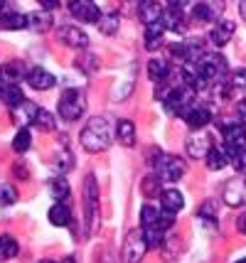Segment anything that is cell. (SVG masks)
<instances>
[{
    "instance_id": "cell-1",
    "label": "cell",
    "mask_w": 246,
    "mask_h": 263,
    "mask_svg": "<svg viewBox=\"0 0 246 263\" xmlns=\"http://www.w3.org/2000/svg\"><path fill=\"white\" fill-rule=\"evenodd\" d=\"M111 136H113V128L108 123V118L94 116V118L84 126L79 140H82L84 150H89V153H101V150H106L111 145Z\"/></svg>"
},
{
    "instance_id": "cell-2",
    "label": "cell",
    "mask_w": 246,
    "mask_h": 263,
    "mask_svg": "<svg viewBox=\"0 0 246 263\" xmlns=\"http://www.w3.org/2000/svg\"><path fill=\"white\" fill-rule=\"evenodd\" d=\"M195 64V71H197L199 77V86H210V84H217V81L222 79L224 74H226V59L222 54H202L197 62H192Z\"/></svg>"
},
{
    "instance_id": "cell-3",
    "label": "cell",
    "mask_w": 246,
    "mask_h": 263,
    "mask_svg": "<svg viewBox=\"0 0 246 263\" xmlns=\"http://www.w3.org/2000/svg\"><path fill=\"white\" fill-rule=\"evenodd\" d=\"M59 116L64 118V121H79L84 114V108H86V99H84V93L79 89H67V91L59 96Z\"/></svg>"
},
{
    "instance_id": "cell-4",
    "label": "cell",
    "mask_w": 246,
    "mask_h": 263,
    "mask_svg": "<svg viewBox=\"0 0 246 263\" xmlns=\"http://www.w3.org/2000/svg\"><path fill=\"white\" fill-rule=\"evenodd\" d=\"M195 103V89L192 86H173L170 93L165 96V108H167V114L173 116H185L190 106Z\"/></svg>"
},
{
    "instance_id": "cell-5",
    "label": "cell",
    "mask_w": 246,
    "mask_h": 263,
    "mask_svg": "<svg viewBox=\"0 0 246 263\" xmlns=\"http://www.w3.org/2000/svg\"><path fill=\"white\" fill-rule=\"evenodd\" d=\"M155 170L163 182H177L185 175V162L177 155H160V160L155 162Z\"/></svg>"
},
{
    "instance_id": "cell-6",
    "label": "cell",
    "mask_w": 246,
    "mask_h": 263,
    "mask_svg": "<svg viewBox=\"0 0 246 263\" xmlns=\"http://www.w3.org/2000/svg\"><path fill=\"white\" fill-rule=\"evenodd\" d=\"M96 209H99V187H96L94 175H89L84 180V212H86V221H89V229H94L96 224Z\"/></svg>"
},
{
    "instance_id": "cell-7",
    "label": "cell",
    "mask_w": 246,
    "mask_h": 263,
    "mask_svg": "<svg viewBox=\"0 0 246 263\" xmlns=\"http://www.w3.org/2000/svg\"><path fill=\"white\" fill-rule=\"evenodd\" d=\"M222 136H224V150H226V155H234L236 150H241L246 145V128L239 126V123L222 126Z\"/></svg>"
},
{
    "instance_id": "cell-8",
    "label": "cell",
    "mask_w": 246,
    "mask_h": 263,
    "mask_svg": "<svg viewBox=\"0 0 246 263\" xmlns=\"http://www.w3.org/2000/svg\"><path fill=\"white\" fill-rule=\"evenodd\" d=\"M145 251H148V243L143 239V231L126 236V243H123V261L126 263H141Z\"/></svg>"
},
{
    "instance_id": "cell-9",
    "label": "cell",
    "mask_w": 246,
    "mask_h": 263,
    "mask_svg": "<svg viewBox=\"0 0 246 263\" xmlns=\"http://www.w3.org/2000/svg\"><path fill=\"white\" fill-rule=\"evenodd\" d=\"M69 12L77 20H82V23H99V17H101V12H99L94 0H71Z\"/></svg>"
},
{
    "instance_id": "cell-10",
    "label": "cell",
    "mask_w": 246,
    "mask_h": 263,
    "mask_svg": "<svg viewBox=\"0 0 246 263\" xmlns=\"http://www.w3.org/2000/svg\"><path fill=\"white\" fill-rule=\"evenodd\" d=\"M222 15V0H199L192 8V17L199 23H214Z\"/></svg>"
},
{
    "instance_id": "cell-11",
    "label": "cell",
    "mask_w": 246,
    "mask_h": 263,
    "mask_svg": "<svg viewBox=\"0 0 246 263\" xmlns=\"http://www.w3.org/2000/svg\"><path fill=\"white\" fill-rule=\"evenodd\" d=\"M182 118H185V123H187L192 130H202V128L212 121V111L207 108V106H197V103H192L187 111H185Z\"/></svg>"
},
{
    "instance_id": "cell-12",
    "label": "cell",
    "mask_w": 246,
    "mask_h": 263,
    "mask_svg": "<svg viewBox=\"0 0 246 263\" xmlns=\"http://www.w3.org/2000/svg\"><path fill=\"white\" fill-rule=\"evenodd\" d=\"M25 79H27V84H30L32 89H37V91H47V89H52V86L57 84L54 74H49L47 69H42V67H32L27 71Z\"/></svg>"
},
{
    "instance_id": "cell-13",
    "label": "cell",
    "mask_w": 246,
    "mask_h": 263,
    "mask_svg": "<svg viewBox=\"0 0 246 263\" xmlns=\"http://www.w3.org/2000/svg\"><path fill=\"white\" fill-rule=\"evenodd\" d=\"M212 138L204 133V130H197L187 138V153L192 158H207V153L212 150Z\"/></svg>"
},
{
    "instance_id": "cell-14",
    "label": "cell",
    "mask_w": 246,
    "mask_h": 263,
    "mask_svg": "<svg viewBox=\"0 0 246 263\" xmlns=\"http://www.w3.org/2000/svg\"><path fill=\"white\" fill-rule=\"evenodd\" d=\"M224 202L229 206H244L246 204V182L244 180H229L224 187Z\"/></svg>"
},
{
    "instance_id": "cell-15",
    "label": "cell",
    "mask_w": 246,
    "mask_h": 263,
    "mask_svg": "<svg viewBox=\"0 0 246 263\" xmlns=\"http://www.w3.org/2000/svg\"><path fill=\"white\" fill-rule=\"evenodd\" d=\"M59 37H62V42L71 49H84V47L89 45V37L79 30V27H74V25H64L62 30H59Z\"/></svg>"
},
{
    "instance_id": "cell-16",
    "label": "cell",
    "mask_w": 246,
    "mask_h": 263,
    "mask_svg": "<svg viewBox=\"0 0 246 263\" xmlns=\"http://www.w3.org/2000/svg\"><path fill=\"white\" fill-rule=\"evenodd\" d=\"M163 5L158 0H143L138 5V17H141L145 25H153V23H160L163 20Z\"/></svg>"
},
{
    "instance_id": "cell-17",
    "label": "cell",
    "mask_w": 246,
    "mask_h": 263,
    "mask_svg": "<svg viewBox=\"0 0 246 263\" xmlns=\"http://www.w3.org/2000/svg\"><path fill=\"white\" fill-rule=\"evenodd\" d=\"M234 30H236V25L232 23V20H222V23H217L214 27H212V34H210L212 45L224 47L232 37H234Z\"/></svg>"
},
{
    "instance_id": "cell-18",
    "label": "cell",
    "mask_w": 246,
    "mask_h": 263,
    "mask_svg": "<svg viewBox=\"0 0 246 263\" xmlns=\"http://www.w3.org/2000/svg\"><path fill=\"white\" fill-rule=\"evenodd\" d=\"M37 103H30V101H23L20 106H15L12 108V121H17L23 128L27 126H32L35 123V116H37Z\"/></svg>"
},
{
    "instance_id": "cell-19",
    "label": "cell",
    "mask_w": 246,
    "mask_h": 263,
    "mask_svg": "<svg viewBox=\"0 0 246 263\" xmlns=\"http://www.w3.org/2000/svg\"><path fill=\"white\" fill-rule=\"evenodd\" d=\"M27 27L30 30H37V32H47L52 27V10H35L27 15Z\"/></svg>"
},
{
    "instance_id": "cell-20",
    "label": "cell",
    "mask_w": 246,
    "mask_h": 263,
    "mask_svg": "<svg viewBox=\"0 0 246 263\" xmlns=\"http://www.w3.org/2000/svg\"><path fill=\"white\" fill-rule=\"evenodd\" d=\"M0 25L5 30H25L27 27V15L20 10H3L0 12Z\"/></svg>"
},
{
    "instance_id": "cell-21",
    "label": "cell",
    "mask_w": 246,
    "mask_h": 263,
    "mask_svg": "<svg viewBox=\"0 0 246 263\" xmlns=\"http://www.w3.org/2000/svg\"><path fill=\"white\" fill-rule=\"evenodd\" d=\"M160 204H163L165 212H173V214H177L182 206H185V199H182V195L177 192V190H163L160 192Z\"/></svg>"
},
{
    "instance_id": "cell-22",
    "label": "cell",
    "mask_w": 246,
    "mask_h": 263,
    "mask_svg": "<svg viewBox=\"0 0 246 263\" xmlns=\"http://www.w3.org/2000/svg\"><path fill=\"white\" fill-rule=\"evenodd\" d=\"M27 77V71H25V64L23 62H8L5 67H3V81L5 84H17L20 79Z\"/></svg>"
},
{
    "instance_id": "cell-23",
    "label": "cell",
    "mask_w": 246,
    "mask_h": 263,
    "mask_svg": "<svg viewBox=\"0 0 246 263\" xmlns=\"http://www.w3.org/2000/svg\"><path fill=\"white\" fill-rule=\"evenodd\" d=\"M49 221L57 227V229H62V227H69V221H71V212H69V206L67 204H54L52 209H49Z\"/></svg>"
},
{
    "instance_id": "cell-24",
    "label": "cell",
    "mask_w": 246,
    "mask_h": 263,
    "mask_svg": "<svg viewBox=\"0 0 246 263\" xmlns=\"http://www.w3.org/2000/svg\"><path fill=\"white\" fill-rule=\"evenodd\" d=\"M163 34H165V25L163 23H153L145 27V47L148 49H158L160 42H163Z\"/></svg>"
},
{
    "instance_id": "cell-25",
    "label": "cell",
    "mask_w": 246,
    "mask_h": 263,
    "mask_svg": "<svg viewBox=\"0 0 246 263\" xmlns=\"http://www.w3.org/2000/svg\"><path fill=\"white\" fill-rule=\"evenodd\" d=\"M160 23L165 25V30H175V32H182V30H185L182 10H177V8H170L167 12H163V20H160Z\"/></svg>"
},
{
    "instance_id": "cell-26",
    "label": "cell",
    "mask_w": 246,
    "mask_h": 263,
    "mask_svg": "<svg viewBox=\"0 0 246 263\" xmlns=\"http://www.w3.org/2000/svg\"><path fill=\"white\" fill-rule=\"evenodd\" d=\"M148 74H150V79H155V81H165L170 77V64H167L165 59L155 57L148 62Z\"/></svg>"
},
{
    "instance_id": "cell-27",
    "label": "cell",
    "mask_w": 246,
    "mask_h": 263,
    "mask_svg": "<svg viewBox=\"0 0 246 263\" xmlns=\"http://www.w3.org/2000/svg\"><path fill=\"white\" fill-rule=\"evenodd\" d=\"M116 136H118V140H121V145L130 148V145L136 143V126H133L130 121H118Z\"/></svg>"
},
{
    "instance_id": "cell-28",
    "label": "cell",
    "mask_w": 246,
    "mask_h": 263,
    "mask_svg": "<svg viewBox=\"0 0 246 263\" xmlns=\"http://www.w3.org/2000/svg\"><path fill=\"white\" fill-rule=\"evenodd\" d=\"M17 251H20V246H17L15 236H10V234H3V236H0V261L15 258V256H17Z\"/></svg>"
},
{
    "instance_id": "cell-29",
    "label": "cell",
    "mask_w": 246,
    "mask_h": 263,
    "mask_svg": "<svg viewBox=\"0 0 246 263\" xmlns=\"http://www.w3.org/2000/svg\"><path fill=\"white\" fill-rule=\"evenodd\" d=\"M0 99L8 103L10 108H15V106H20V103L25 101V93L17 84H5V89H3V96H0Z\"/></svg>"
},
{
    "instance_id": "cell-30",
    "label": "cell",
    "mask_w": 246,
    "mask_h": 263,
    "mask_svg": "<svg viewBox=\"0 0 246 263\" xmlns=\"http://www.w3.org/2000/svg\"><path fill=\"white\" fill-rule=\"evenodd\" d=\"M143 231V239L148 243V249H160L165 241V231L158 229V227H141Z\"/></svg>"
},
{
    "instance_id": "cell-31",
    "label": "cell",
    "mask_w": 246,
    "mask_h": 263,
    "mask_svg": "<svg viewBox=\"0 0 246 263\" xmlns=\"http://www.w3.org/2000/svg\"><path fill=\"white\" fill-rule=\"evenodd\" d=\"M226 160H229L226 150L212 145V150L207 153V167H210V170H222L224 165H226Z\"/></svg>"
},
{
    "instance_id": "cell-32",
    "label": "cell",
    "mask_w": 246,
    "mask_h": 263,
    "mask_svg": "<svg viewBox=\"0 0 246 263\" xmlns=\"http://www.w3.org/2000/svg\"><path fill=\"white\" fill-rule=\"evenodd\" d=\"M30 143H32V136H30L27 128H20V130L15 133V138H12V148H15V153H27Z\"/></svg>"
},
{
    "instance_id": "cell-33",
    "label": "cell",
    "mask_w": 246,
    "mask_h": 263,
    "mask_svg": "<svg viewBox=\"0 0 246 263\" xmlns=\"http://www.w3.org/2000/svg\"><path fill=\"white\" fill-rule=\"evenodd\" d=\"M158 217H160V209H155L153 204H143V209H141V227H155Z\"/></svg>"
},
{
    "instance_id": "cell-34",
    "label": "cell",
    "mask_w": 246,
    "mask_h": 263,
    "mask_svg": "<svg viewBox=\"0 0 246 263\" xmlns=\"http://www.w3.org/2000/svg\"><path fill=\"white\" fill-rule=\"evenodd\" d=\"M49 192L54 199H67L69 197V184L64 177H57V180H52V187H49Z\"/></svg>"
},
{
    "instance_id": "cell-35",
    "label": "cell",
    "mask_w": 246,
    "mask_h": 263,
    "mask_svg": "<svg viewBox=\"0 0 246 263\" xmlns=\"http://www.w3.org/2000/svg\"><path fill=\"white\" fill-rule=\"evenodd\" d=\"M99 30L104 34H113L118 30V17L111 15V12H108V15H101V17H99Z\"/></svg>"
},
{
    "instance_id": "cell-36",
    "label": "cell",
    "mask_w": 246,
    "mask_h": 263,
    "mask_svg": "<svg viewBox=\"0 0 246 263\" xmlns=\"http://www.w3.org/2000/svg\"><path fill=\"white\" fill-rule=\"evenodd\" d=\"M35 126L40 130H52L54 128V116L49 114V111H45V108H40L35 116Z\"/></svg>"
},
{
    "instance_id": "cell-37",
    "label": "cell",
    "mask_w": 246,
    "mask_h": 263,
    "mask_svg": "<svg viewBox=\"0 0 246 263\" xmlns=\"http://www.w3.org/2000/svg\"><path fill=\"white\" fill-rule=\"evenodd\" d=\"M54 165H57V170L59 172H67L74 165V155H71L69 150H62L57 158H54Z\"/></svg>"
},
{
    "instance_id": "cell-38",
    "label": "cell",
    "mask_w": 246,
    "mask_h": 263,
    "mask_svg": "<svg viewBox=\"0 0 246 263\" xmlns=\"http://www.w3.org/2000/svg\"><path fill=\"white\" fill-rule=\"evenodd\" d=\"M15 199H17V192L12 187H8V184H0V206L15 204Z\"/></svg>"
},
{
    "instance_id": "cell-39",
    "label": "cell",
    "mask_w": 246,
    "mask_h": 263,
    "mask_svg": "<svg viewBox=\"0 0 246 263\" xmlns=\"http://www.w3.org/2000/svg\"><path fill=\"white\" fill-rule=\"evenodd\" d=\"M143 192L148 197L160 195V192H163V190H160V177H145V180H143Z\"/></svg>"
},
{
    "instance_id": "cell-40",
    "label": "cell",
    "mask_w": 246,
    "mask_h": 263,
    "mask_svg": "<svg viewBox=\"0 0 246 263\" xmlns=\"http://www.w3.org/2000/svg\"><path fill=\"white\" fill-rule=\"evenodd\" d=\"M232 165H234V170L239 175H246V148L236 150L234 155H232Z\"/></svg>"
},
{
    "instance_id": "cell-41",
    "label": "cell",
    "mask_w": 246,
    "mask_h": 263,
    "mask_svg": "<svg viewBox=\"0 0 246 263\" xmlns=\"http://www.w3.org/2000/svg\"><path fill=\"white\" fill-rule=\"evenodd\" d=\"M236 116H239V123H246V99L236 103Z\"/></svg>"
},
{
    "instance_id": "cell-42",
    "label": "cell",
    "mask_w": 246,
    "mask_h": 263,
    "mask_svg": "<svg viewBox=\"0 0 246 263\" xmlns=\"http://www.w3.org/2000/svg\"><path fill=\"white\" fill-rule=\"evenodd\" d=\"M37 3H40V5L45 8V10H57V8H59V3H62V0H37Z\"/></svg>"
},
{
    "instance_id": "cell-43",
    "label": "cell",
    "mask_w": 246,
    "mask_h": 263,
    "mask_svg": "<svg viewBox=\"0 0 246 263\" xmlns=\"http://www.w3.org/2000/svg\"><path fill=\"white\" fill-rule=\"evenodd\" d=\"M170 3V8H177V10H182V8H187L192 0H167Z\"/></svg>"
},
{
    "instance_id": "cell-44",
    "label": "cell",
    "mask_w": 246,
    "mask_h": 263,
    "mask_svg": "<svg viewBox=\"0 0 246 263\" xmlns=\"http://www.w3.org/2000/svg\"><path fill=\"white\" fill-rule=\"evenodd\" d=\"M236 227H239V231H241V234L246 236V214H241V217H239V221H236Z\"/></svg>"
},
{
    "instance_id": "cell-45",
    "label": "cell",
    "mask_w": 246,
    "mask_h": 263,
    "mask_svg": "<svg viewBox=\"0 0 246 263\" xmlns=\"http://www.w3.org/2000/svg\"><path fill=\"white\" fill-rule=\"evenodd\" d=\"M239 10H241V17H244V20H246V0H244V3H241V8H239Z\"/></svg>"
},
{
    "instance_id": "cell-46",
    "label": "cell",
    "mask_w": 246,
    "mask_h": 263,
    "mask_svg": "<svg viewBox=\"0 0 246 263\" xmlns=\"http://www.w3.org/2000/svg\"><path fill=\"white\" fill-rule=\"evenodd\" d=\"M5 10V0H0V12Z\"/></svg>"
},
{
    "instance_id": "cell-47",
    "label": "cell",
    "mask_w": 246,
    "mask_h": 263,
    "mask_svg": "<svg viewBox=\"0 0 246 263\" xmlns=\"http://www.w3.org/2000/svg\"><path fill=\"white\" fill-rule=\"evenodd\" d=\"M62 263H77V261H74V258H64V261H62Z\"/></svg>"
},
{
    "instance_id": "cell-48",
    "label": "cell",
    "mask_w": 246,
    "mask_h": 263,
    "mask_svg": "<svg viewBox=\"0 0 246 263\" xmlns=\"http://www.w3.org/2000/svg\"><path fill=\"white\" fill-rule=\"evenodd\" d=\"M40 263H52V261H40Z\"/></svg>"
},
{
    "instance_id": "cell-49",
    "label": "cell",
    "mask_w": 246,
    "mask_h": 263,
    "mask_svg": "<svg viewBox=\"0 0 246 263\" xmlns=\"http://www.w3.org/2000/svg\"><path fill=\"white\" fill-rule=\"evenodd\" d=\"M239 263H246V258H244V261H239Z\"/></svg>"
}]
</instances>
